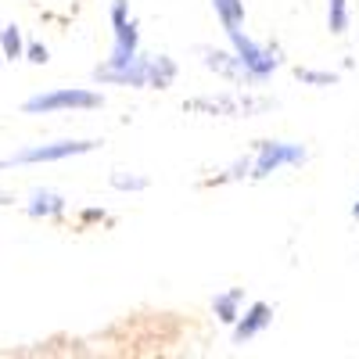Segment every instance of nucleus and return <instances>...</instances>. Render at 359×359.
Returning a JSON list of instances; mask_svg holds the SVG:
<instances>
[{
    "label": "nucleus",
    "mask_w": 359,
    "mask_h": 359,
    "mask_svg": "<svg viewBox=\"0 0 359 359\" xmlns=\"http://www.w3.org/2000/svg\"><path fill=\"white\" fill-rule=\"evenodd\" d=\"M50 108V104H83V108H90V104H101V97H94V94H57V97H47V101H36L33 108Z\"/></svg>",
    "instance_id": "1"
},
{
    "label": "nucleus",
    "mask_w": 359,
    "mask_h": 359,
    "mask_svg": "<svg viewBox=\"0 0 359 359\" xmlns=\"http://www.w3.org/2000/svg\"><path fill=\"white\" fill-rule=\"evenodd\" d=\"M266 320H269V309H266V306H255V309H252V320L237 327V338H252V334L259 331V327H262Z\"/></svg>",
    "instance_id": "2"
},
{
    "label": "nucleus",
    "mask_w": 359,
    "mask_h": 359,
    "mask_svg": "<svg viewBox=\"0 0 359 359\" xmlns=\"http://www.w3.org/2000/svg\"><path fill=\"white\" fill-rule=\"evenodd\" d=\"M341 25H345V0H331V29L341 33Z\"/></svg>",
    "instance_id": "3"
},
{
    "label": "nucleus",
    "mask_w": 359,
    "mask_h": 359,
    "mask_svg": "<svg viewBox=\"0 0 359 359\" xmlns=\"http://www.w3.org/2000/svg\"><path fill=\"white\" fill-rule=\"evenodd\" d=\"M216 4H219V11H223L226 25H233V22H237V15H241V4H237V0H216Z\"/></svg>",
    "instance_id": "4"
}]
</instances>
